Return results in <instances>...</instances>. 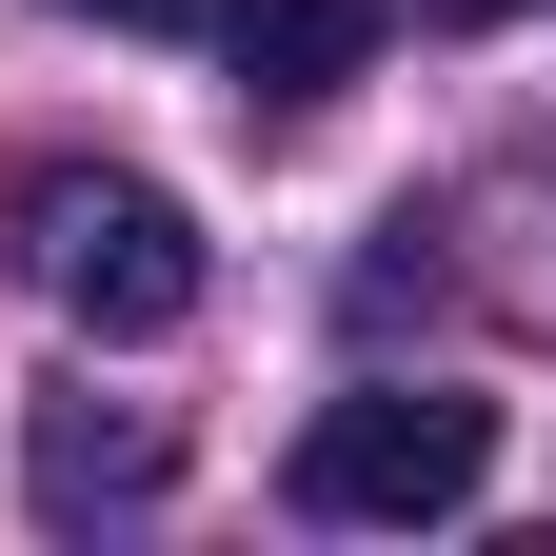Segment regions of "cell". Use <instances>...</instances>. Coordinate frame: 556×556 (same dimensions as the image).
I'll return each mask as SVG.
<instances>
[{
	"label": "cell",
	"mask_w": 556,
	"mask_h": 556,
	"mask_svg": "<svg viewBox=\"0 0 556 556\" xmlns=\"http://www.w3.org/2000/svg\"><path fill=\"white\" fill-rule=\"evenodd\" d=\"M477 477H497V397L378 378V397H318V438H299V517H338V536H417V517H457Z\"/></svg>",
	"instance_id": "cell-1"
},
{
	"label": "cell",
	"mask_w": 556,
	"mask_h": 556,
	"mask_svg": "<svg viewBox=\"0 0 556 556\" xmlns=\"http://www.w3.org/2000/svg\"><path fill=\"white\" fill-rule=\"evenodd\" d=\"M21 278L80 338H179L199 318V219L160 179H21Z\"/></svg>",
	"instance_id": "cell-2"
},
{
	"label": "cell",
	"mask_w": 556,
	"mask_h": 556,
	"mask_svg": "<svg viewBox=\"0 0 556 556\" xmlns=\"http://www.w3.org/2000/svg\"><path fill=\"white\" fill-rule=\"evenodd\" d=\"M199 40L239 60V100H278V119H299V100H338V80H358V40H378V0H219V21H199Z\"/></svg>",
	"instance_id": "cell-3"
},
{
	"label": "cell",
	"mask_w": 556,
	"mask_h": 556,
	"mask_svg": "<svg viewBox=\"0 0 556 556\" xmlns=\"http://www.w3.org/2000/svg\"><path fill=\"white\" fill-rule=\"evenodd\" d=\"M179 438L160 417H100V397H40V517H100V497H160Z\"/></svg>",
	"instance_id": "cell-4"
},
{
	"label": "cell",
	"mask_w": 556,
	"mask_h": 556,
	"mask_svg": "<svg viewBox=\"0 0 556 556\" xmlns=\"http://www.w3.org/2000/svg\"><path fill=\"white\" fill-rule=\"evenodd\" d=\"M80 21H139V40H199L219 0H80Z\"/></svg>",
	"instance_id": "cell-5"
},
{
	"label": "cell",
	"mask_w": 556,
	"mask_h": 556,
	"mask_svg": "<svg viewBox=\"0 0 556 556\" xmlns=\"http://www.w3.org/2000/svg\"><path fill=\"white\" fill-rule=\"evenodd\" d=\"M417 21H517V0H417Z\"/></svg>",
	"instance_id": "cell-6"
}]
</instances>
